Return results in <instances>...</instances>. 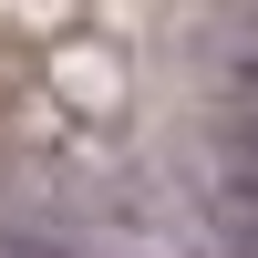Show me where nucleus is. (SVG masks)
Here are the masks:
<instances>
[{"instance_id":"nucleus-1","label":"nucleus","mask_w":258,"mask_h":258,"mask_svg":"<svg viewBox=\"0 0 258 258\" xmlns=\"http://www.w3.org/2000/svg\"><path fill=\"white\" fill-rule=\"evenodd\" d=\"M217 217H227V238L258 258V103L227 124V145H217Z\"/></svg>"}]
</instances>
